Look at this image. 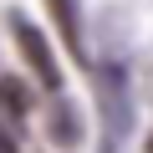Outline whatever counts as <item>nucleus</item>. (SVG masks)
<instances>
[{
  "mask_svg": "<svg viewBox=\"0 0 153 153\" xmlns=\"http://www.w3.org/2000/svg\"><path fill=\"white\" fill-rule=\"evenodd\" d=\"M10 26H16V41H21V56H26V66L36 71V82L41 87H61V66H56V56H51V46H46V36L26 21V16H10Z\"/></svg>",
  "mask_w": 153,
  "mask_h": 153,
  "instance_id": "1",
  "label": "nucleus"
},
{
  "mask_svg": "<svg viewBox=\"0 0 153 153\" xmlns=\"http://www.w3.org/2000/svg\"><path fill=\"white\" fill-rule=\"evenodd\" d=\"M76 138H82V112H76L71 102H56L51 107V143H76Z\"/></svg>",
  "mask_w": 153,
  "mask_h": 153,
  "instance_id": "2",
  "label": "nucleus"
},
{
  "mask_svg": "<svg viewBox=\"0 0 153 153\" xmlns=\"http://www.w3.org/2000/svg\"><path fill=\"white\" fill-rule=\"evenodd\" d=\"M0 102H5V112H16V117L26 112V92H21V87H10V82H0Z\"/></svg>",
  "mask_w": 153,
  "mask_h": 153,
  "instance_id": "3",
  "label": "nucleus"
},
{
  "mask_svg": "<svg viewBox=\"0 0 153 153\" xmlns=\"http://www.w3.org/2000/svg\"><path fill=\"white\" fill-rule=\"evenodd\" d=\"M51 10L61 16V26H66V41H71V46H82V41H76V21H71V0H51Z\"/></svg>",
  "mask_w": 153,
  "mask_h": 153,
  "instance_id": "4",
  "label": "nucleus"
},
{
  "mask_svg": "<svg viewBox=\"0 0 153 153\" xmlns=\"http://www.w3.org/2000/svg\"><path fill=\"white\" fill-rule=\"evenodd\" d=\"M143 153H153V133H148V143H143Z\"/></svg>",
  "mask_w": 153,
  "mask_h": 153,
  "instance_id": "5",
  "label": "nucleus"
}]
</instances>
